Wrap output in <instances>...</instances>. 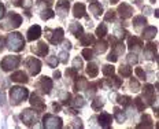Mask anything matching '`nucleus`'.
Masks as SVG:
<instances>
[{
  "instance_id": "59",
  "label": "nucleus",
  "mask_w": 159,
  "mask_h": 129,
  "mask_svg": "<svg viewBox=\"0 0 159 129\" xmlns=\"http://www.w3.org/2000/svg\"><path fill=\"white\" fill-rule=\"evenodd\" d=\"M3 47H4V40H3V38L0 37V51L3 49Z\"/></svg>"
},
{
  "instance_id": "53",
  "label": "nucleus",
  "mask_w": 159,
  "mask_h": 129,
  "mask_svg": "<svg viewBox=\"0 0 159 129\" xmlns=\"http://www.w3.org/2000/svg\"><path fill=\"white\" fill-rule=\"evenodd\" d=\"M21 2H23L22 5H25V7H30V5H32V2H30V0H21Z\"/></svg>"
},
{
  "instance_id": "35",
  "label": "nucleus",
  "mask_w": 159,
  "mask_h": 129,
  "mask_svg": "<svg viewBox=\"0 0 159 129\" xmlns=\"http://www.w3.org/2000/svg\"><path fill=\"white\" fill-rule=\"evenodd\" d=\"M145 23H147L145 16L139 15V16H134V18H133V25H134V26H140V25H145Z\"/></svg>"
},
{
  "instance_id": "8",
  "label": "nucleus",
  "mask_w": 159,
  "mask_h": 129,
  "mask_svg": "<svg viewBox=\"0 0 159 129\" xmlns=\"http://www.w3.org/2000/svg\"><path fill=\"white\" fill-rule=\"evenodd\" d=\"M26 67L32 76H36V74H38L41 70V62L37 58H29L26 62Z\"/></svg>"
},
{
  "instance_id": "39",
  "label": "nucleus",
  "mask_w": 159,
  "mask_h": 129,
  "mask_svg": "<svg viewBox=\"0 0 159 129\" xmlns=\"http://www.w3.org/2000/svg\"><path fill=\"white\" fill-rule=\"evenodd\" d=\"M45 62H47V65H49L51 67H56L58 63H59V59H58V56H48Z\"/></svg>"
},
{
  "instance_id": "31",
  "label": "nucleus",
  "mask_w": 159,
  "mask_h": 129,
  "mask_svg": "<svg viewBox=\"0 0 159 129\" xmlns=\"http://www.w3.org/2000/svg\"><path fill=\"white\" fill-rule=\"evenodd\" d=\"M130 100H132V99L129 98V96H125V95H119L117 98V102L121 104V106H123V107L129 106V104H130Z\"/></svg>"
},
{
  "instance_id": "29",
  "label": "nucleus",
  "mask_w": 159,
  "mask_h": 129,
  "mask_svg": "<svg viewBox=\"0 0 159 129\" xmlns=\"http://www.w3.org/2000/svg\"><path fill=\"white\" fill-rule=\"evenodd\" d=\"M80 38H81V44H82V45H89V44L95 43V38H93L92 34H82Z\"/></svg>"
},
{
  "instance_id": "46",
  "label": "nucleus",
  "mask_w": 159,
  "mask_h": 129,
  "mask_svg": "<svg viewBox=\"0 0 159 129\" xmlns=\"http://www.w3.org/2000/svg\"><path fill=\"white\" fill-rule=\"evenodd\" d=\"M130 88H132V91H133V92H137V91L140 89L139 81H137V80H132V81H130Z\"/></svg>"
},
{
  "instance_id": "27",
  "label": "nucleus",
  "mask_w": 159,
  "mask_h": 129,
  "mask_svg": "<svg viewBox=\"0 0 159 129\" xmlns=\"http://www.w3.org/2000/svg\"><path fill=\"white\" fill-rule=\"evenodd\" d=\"M110 77H111V78L107 80V85H108V87H111V88H114V89L119 88L121 84H122V80L118 78V77H112V76H110Z\"/></svg>"
},
{
  "instance_id": "45",
  "label": "nucleus",
  "mask_w": 159,
  "mask_h": 129,
  "mask_svg": "<svg viewBox=\"0 0 159 129\" xmlns=\"http://www.w3.org/2000/svg\"><path fill=\"white\" fill-rule=\"evenodd\" d=\"M73 67L77 69V70H80V69L82 67V60H81V58H76V59L73 60Z\"/></svg>"
},
{
  "instance_id": "60",
  "label": "nucleus",
  "mask_w": 159,
  "mask_h": 129,
  "mask_svg": "<svg viewBox=\"0 0 159 129\" xmlns=\"http://www.w3.org/2000/svg\"><path fill=\"white\" fill-rule=\"evenodd\" d=\"M18 2H21V0H11V3H14V4H18Z\"/></svg>"
},
{
  "instance_id": "12",
  "label": "nucleus",
  "mask_w": 159,
  "mask_h": 129,
  "mask_svg": "<svg viewBox=\"0 0 159 129\" xmlns=\"http://www.w3.org/2000/svg\"><path fill=\"white\" fill-rule=\"evenodd\" d=\"M40 36H41V27L38 25H33V26L29 27V30H27V40L29 41L38 40Z\"/></svg>"
},
{
  "instance_id": "28",
  "label": "nucleus",
  "mask_w": 159,
  "mask_h": 129,
  "mask_svg": "<svg viewBox=\"0 0 159 129\" xmlns=\"http://www.w3.org/2000/svg\"><path fill=\"white\" fill-rule=\"evenodd\" d=\"M106 49H107V43L106 41L100 40L99 43H96V45H95V52L96 54H103Z\"/></svg>"
},
{
  "instance_id": "17",
  "label": "nucleus",
  "mask_w": 159,
  "mask_h": 129,
  "mask_svg": "<svg viewBox=\"0 0 159 129\" xmlns=\"http://www.w3.org/2000/svg\"><path fill=\"white\" fill-rule=\"evenodd\" d=\"M89 10H90V13H93L95 16H100L103 14V5L99 2H92L89 4Z\"/></svg>"
},
{
  "instance_id": "15",
  "label": "nucleus",
  "mask_w": 159,
  "mask_h": 129,
  "mask_svg": "<svg viewBox=\"0 0 159 129\" xmlns=\"http://www.w3.org/2000/svg\"><path fill=\"white\" fill-rule=\"evenodd\" d=\"M32 51L34 52L36 55H38V56H44V55H47V52H48V45L41 41V43L37 44V45L32 47Z\"/></svg>"
},
{
  "instance_id": "49",
  "label": "nucleus",
  "mask_w": 159,
  "mask_h": 129,
  "mask_svg": "<svg viewBox=\"0 0 159 129\" xmlns=\"http://www.w3.org/2000/svg\"><path fill=\"white\" fill-rule=\"evenodd\" d=\"M134 73L137 74V77H139V78H141V80H145V73H144V70H143V69H140V67H136V69H134Z\"/></svg>"
},
{
  "instance_id": "14",
  "label": "nucleus",
  "mask_w": 159,
  "mask_h": 129,
  "mask_svg": "<svg viewBox=\"0 0 159 129\" xmlns=\"http://www.w3.org/2000/svg\"><path fill=\"white\" fill-rule=\"evenodd\" d=\"M38 87L43 89V92L49 93L51 92V89H52V80L48 78V77H45V76L41 77L40 82H38Z\"/></svg>"
},
{
  "instance_id": "36",
  "label": "nucleus",
  "mask_w": 159,
  "mask_h": 129,
  "mask_svg": "<svg viewBox=\"0 0 159 129\" xmlns=\"http://www.w3.org/2000/svg\"><path fill=\"white\" fill-rule=\"evenodd\" d=\"M84 104H85V100H84V98L82 96H76V98L73 99V106L74 107H84Z\"/></svg>"
},
{
  "instance_id": "52",
  "label": "nucleus",
  "mask_w": 159,
  "mask_h": 129,
  "mask_svg": "<svg viewBox=\"0 0 159 129\" xmlns=\"http://www.w3.org/2000/svg\"><path fill=\"white\" fill-rule=\"evenodd\" d=\"M73 122H74V124H71V126H73V128H82L81 120H74Z\"/></svg>"
},
{
  "instance_id": "48",
  "label": "nucleus",
  "mask_w": 159,
  "mask_h": 129,
  "mask_svg": "<svg viewBox=\"0 0 159 129\" xmlns=\"http://www.w3.org/2000/svg\"><path fill=\"white\" fill-rule=\"evenodd\" d=\"M69 99H70V93L69 92H62V95H60V100H62L63 104L69 103Z\"/></svg>"
},
{
  "instance_id": "6",
  "label": "nucleus",
  "mask_w": 159,
  "mask_h": 129,
  "mask_svg": "<svg viewBox=\"0 0 159 129\" xmlns=\"http://www.w3.org/2000/svg\"><path fill=\"white\" fill-rule=\"evenodd\" d=\"M21 121L25 124L26 126H32V125H34L36 124V121H37V114H36L33 110H30V109H26V110H23V111L21 113Z\"/></svg>"
},
{
  "instance_id": "22",
  "label": "nucleus",
  "mask_w": 159,
  "mask_h": 129,
  "mask_svg": "<svg viewBox=\"0 0 159 129\" xmlns=\"http://www.w3.org/2000/svg\"><path fill=\"white\" fill-rule=\"evenodd\" d=\"M128 45H129V48L130 49H139V48H141L143 43H141V40H140L139 37H130L129 38Z\"/></svg>"
},
{
  "instance_id": "33",
  "label": "nucleus",
  "mask_w": 159,
  "mask_h": 129,
  "mask_svg": "<svg viewBox=\"0 0 159 129\" xmlns=\"http://www.w3.org/2000/svg\"><path fill=\"white\" fill-rule=\"evenodd\" d=\"M106 34H107V26L104 23H100V26L96 29V36L101 38V37H104Z\"/></svg>"
},
{
  "instance_id": "51",
  "label": "nucleus",
  "mask_w": 159,
  "mask_h": 129,
  "mask_svg": "<svg viewBox=\"0 0 159 129\" xmlns=\"http://www.w3.org/2000/svg\"><path fill=\"white\" fill-rule=\"evenodd\" d=\"M107 59L110 60V62H117V59H118V56L117 55L114 54V52H111V54L108 55V56H107Z\"/></svg>"
},
{
  "instance_id": "30",
  "label": "nucleus",
  "mask_w": 159,
  "mask_h": 129,
  "mask_svg": "<svg viewBox=\"0 0 159 129\" xmlns=\"http://www.w3.org/2000/svg\"><path fill=\"white\" fill-rule=\"evenodd\" d=\"M143 122L144 124L137 125V128H143V126H145V128H152V120H151L150 115H147V114L143 115Z\"/></svg>"
},
{
  "instance_id": "55",
  "label": "nucleus",
  "mask_w": 159,
  "mask_h": 129,
  "mask_svg": "<svg viewBox=\"0 0 159 129\" xmlns=\"http://www.w3.org/2000/svg\"><path fill=\"white\" fill-rule=\"evenodd\" d=\"M52 107H54V110H55V111H59V110H60V106H59V104H56V103H54V104H52Z\"/></svg>"
},
{
  "instance_id": "47",
  "label": "nucleus",
  "mask_w": 159,
  "mask_h": 129,
  "mask_svg": "<svg viewBox=\"0 0 159 129\" xmlns=\"http://www.w3.org/2000/svg\"><path fill=\"white\" fill-rule=\"evenodd\" d=\"M137 60H139V59H137V55L136 54H129L128 55V62L130 63V65H136Z\"/></svg>"
},
{
  "instance_id": "57",
  "label": "nucleus",
  "mask_w": 159,
  "mask_h": 129,
  "mask_svg": "<svg viewBox=\"0 0 159 129\" xmlns=\"http://www.w3.org/2000/svg\"><path fill=\"white\" fill-rule=\"evenodd\" d=\"M54 77H55V78H59V77H60V71L59 70H55L54 71Z\"/></svg>"
},
{
  "instance_id": "4",
  "label": "nucleus",
  "mask_w": 159,
  "mask_h": 129,
  "mask_svg": "<svg viewBox=\"0 0 159 129\" xmlns=\"http://www.w3.org/2000/svg\"><path fill=\"white\" fill-rule=\"evenodd\" d=\"M43 128L47 129H59L62 128V120L56 115L45 114L43 118Z\"/></svg>"
},
{
  "instance_id": "40",
  "label": "nucleus",
  "mask_w": 159,
  "mask_h": 129,
  "mask_svg": "<svg viewBox=\"0 0 159 129\" xmlns=\"http://www.w3.org/2000/svg\"><path fill=\"white\" fill-rule=\"evenodd\" d=\"M114 47H115V48H114V51H112V52H114L117 56H118V55H122L123 52H125V45H123V44L119 43V44H117V45H114Z\"/></svg>"
},
{
  "instance_id": "56",
  "label": "nucleus",
  "mask_w": 159,
  "mask_h": 129,
  "mask_svg": "<svg viewBox=\"0 0 159 129\" xmlns=\"http://www.w3.org/2000/svg\"><path fill=\"white\" fill-rule=\"evenodd\" d=\"M0 104H4V93H0Z\"/></svg>"
},
{
  "instance_id": "25",
  "label": "nucleus",
  "mask_w": 159,
  "mask_h": 129,
  "mask_svg": "<svg viewBox=\"0 0 159 129\" xmlns=\"http://www.w3.org/2000/svg\"><path fill=\"white\" fill-rule=\"evenodd\" d=\"M88 87H89L88 80L84 78V77H80L78 81H77V84H76V91H84V89H87Z\"/></svg>"
},
{
  "instance_id": "5",
  "label": "nucleus",
  "mask_w": 159,
  "mask_h": 129,
  "mask_svg": "<svg viewBox=\"0 0 159 129\" xmlns=\"http://www.w3.org/2000/svg\"><path fill=\"white\" fill-rule=\"evenodd\" d=\"M19 62H21V58L19 56H16V55H8V56H5L2 60V69L4 71H10L12 69L18 67Z\"/></svg>"
},
{
  "instance_id": "42",
  "label": "nucleus",
  "mask_w": 159,
  "mask_h": 129,
  "mask_svg": "<svg viewBox=\"0 0 159 129\" xmlns=\"http://www.w3.org/2000/svg\"><path fill=\"white\" fill-rule=\"evenodd\" d=\"M59 62H62V63H67V60H69V52H66V51H60L59 52Z\"/></svg>"
},
{
  "instance_id": "50",
  "label": "nucleus",
  "mask_w": 159,
  "mask_h": 129,
  "mask_svg": "<svg viewBox=\"0 0 159 129\" xmlns=\"http://www.w3.org/2000/svg\"><path fill=\"white\" fill-rule=\"evenodd\" d=\"M114 16H115V11L110 10V11H107V14L104 15V21H112Z\"/></svg>"
},
{
  "instance_id": "13",
  "label": "nucleus",
  "mask_w": 159,
  "mask_h": 129,
  "mask_svg": "<svg viewBox=\"0 0 159 129\" xmlns=\"http://www.w3.org/2000/svg\"><path fill=\"white\" fill-rule=\"evenodd\" d=\"M97 121H99V125L101 126V128H110L111 126V115L107 114V113H101L100 115L97 117Z\"/></svg>"
},
{
  "instance_id": "16",
  "label": "nucleus",
  "mask_w": 159,
  "mask_h": 129,
  "mask_svg": "<svg viewBox=\"0 0 159 129\" xmlns=\"http://www.w3.org/2000/svg\"><path fill=\"white\" fill-rule=\"evenodd\" d=\"M85 13H87V7H85L84 3H77L73 7V14L76 18H82V16H85Z\"/></svg>"
},
{
  "instance_id": "32",
  "label": "nucleus",
  "mask_w": 159,
  "mask_h": 129,
  "mask_svg": "<svg viewBox=\"0 0 159 129\" xmlns=\"http://www.w3.org/2000/svg\"><path fill=\"white\" fill-rule=\"evenodd\" d=\"M114 73H115V69H114V66H112V65H106V66H103V74H104L106 77L114 76Z\"/></svg>"
},
{
  "instance_id": "37",
  "label": "nucleus",
  "mask_w": 159,
  "mask_h": 129,
  "mask_svg": "<svg viewBox=\"0 0 159 129\" xmlns=\"http://www.w3.org/2000/svg\"><path fill=\"white\" fill-rule=\"evenodd\" d=\"M81 55H82L84 59L90 60L93 58V51H92V49H89V48H84V49H82V52H81Z\"/></svg>"
},
{
  "instance_id": "34",
  "label": "nucleus",
  "mask_w": 159,
  "mask_h": 129,
  "mask_svg": "<svg viewBox=\"0 0 159 129\" xmlns=\"http://www.w3.org/2000/svg\"><path fill=\"white\" fill-rule=\"evenodd\" d=\"M103 104H104L103 99L101 98H95V100L92 102V109L93 110H100L101 107H103Z\"/></svg>"
},
{
  "instance_id": "3",
  "label": "nucleus",
  "mask_w": 159,
  "mask_h": 129,
  "mask_svg": "<svg viewBox=\"0 0 159 129\" xmlns=\"http://www.w3.org/2000/svg\"><path fill=\"white\" fill-rule=\"evenodd\" d=\"M22 23V16L16 13H10L4 19V23H3V27L7 30L10 29H16L19 27Z\"/></svg>"
},
{
  "instance_id": "21",
  "label": "nucleus",
  "mask_w": 159,
  "mask_h": 129,
  "mask_svg": "<svg viewBox=\"0 0 159 129\" xmlns=\"http://www.w3.org/2000/svg\"><path fill=\"white\" fill-rule=\"evenodd\" d=\"M143 91H144V96H145V99H147V102L151 103V102L154 100V87L147 84V85H144V89Z\"/></svg>"
},
{
  "instance_id": "2",
  "label": "nucleus",
  "mask_w": 159,
  "mask_h": 129,
  "mask_svg": "<svg viewBox=\"0 0 159 129\" xmlns=\"http://www.w3.org/2000/svg\"><path fill=\"white\" fill-rule=\"evenodd\" d=\"M29 96V91L23 87H12L10 89V103L12 106H18L19 103H22L23 100H26V98Z\"/></svg>"
},
{
  "instance_id": "26",
  "label": "nucleus",
  "mask_w": 159,
  "mask_h": 129,
  "mask_svg": "<svg viewBox=\"0 0 159 129\" xmlns=\"http://www.w3.org/2000/svg\"><path fill=\"white\" fill-rule=\"evenodd\" d=\"M114 118H115V120H117V122L122 124V122H125L126 115H125V113H123L121 109L115 107V109H114Z\"/></svg>"
},
{
  "instance_id": "24",
  "label": "nucleus",
  "mask_w": 159,
  "mask_h": 129,
  "mask_svg": "<svg viewBox=\"0 0 159 129\" xmlns=\"http://www.w3.org/2000/svg\"><path fill=\"white\" fill-rule=\"evenodd\" d=\"M87 74L89 77H96L99 74V67L95 65V63H88V66H87Z\"/></svg>"
},
{
  "instance_id": "43",
  "label": "nucleus",
  "mask_w": 159,
  "mask_h": 129,
  "mask_svg": "<svg viewBox=\"0 0 159 129\" xmlns=\"http://www.w3.org/2000/svg\"><path fill=\"white\" fill-rule=\"evenodd\" d=\"M55 15V13H52L51 10H43L41 11V18L43 19H49Z\"/></svg>"
},
{
  "instance_id": "61",
  "label": "nucleus",
  "mask_w": 159,
  "mask_h": 129,
  "mask_svg": "<svg viewBox=\"0 0 159 129\" xmlns=\"http://www.w3.org/2000/svg\"><path fill=\"white\" fill-rule=\"evenodd\" d=\"M119 0H111V3H118Z\"/></svg>"
},
{
  "instance_id": "44",
  "label": "nucleus",
  "mask_w": 159,
  "mask_h": 129,
  "mask_svg": "<svg viewBox=\"0 0 159 129\" xmlns=\"http://www.w3.org/2000/svg\"><path fill=\"white\" fill-rule=\"evenodd\" d=\"M77 69H74V67H71V69H67V70H66V76L67 77H73V78H77Z\"/></svg>"
},
{
  "instance_id": "9",
  "label": "nucleus",
  "mask_w": 159,
  "mask_h": 129,
  "mask_svg": "<svg viewBox=\"0 0 159 129\" xmlns=\"http://www.w3.org/2000/svg\"><path fill=\"white\" fill-rule=\"evenodd\" d=\"M29 102H30V104L34 107V110H37V111H43V110L45 109L44 100L37 95V93H32V95H30V100Z\"/></svg>"
},
{
  "instance_id": "58",
  "label": "nucleus",
  "mask_w": 159,
  "mask_h": 129,
  "mask_svg": "<svg viewBox=\"0 0 159 129\" xmlns=\"http://www.w3.org/2000/svg\"><path fill=\"white\" fill-rule=\"evenodd\" d=\"M65 47H66V48H67V49H70V48H71L70 41H65Z\"/></svg>"
},
{
  "instance_id": "20",
  "label": "nucleus",
  "mask_w": 159,
  "mask_h": 129,
  "mask_svg": "<svg viewBox=\"0 0 159 129\" xmlns=\"http://www.w3.org/2000/svg\"><path fill=\"white\" fill-rule=\"evenodd\" d=\"M11 80L15 82H22V84H23V82H27V77L23 71H15V73H12Z\"/></svg>"
},
{
  "instance_id": "54",
  "label": "nucleus",
  "mask_w": 159,
  "mask_h": 129,
  "mask_svg": "<svg viewBox=\"0 0 159 129\" xmlns=\"http://www.w3.org/2000/svg\"><path fill=\"white\" fill-rule=\"evenodd\" d=\"M4 15V5L0 3V19H2V16Z\"/></svg>"
},
{
  "instance_id": "41",
  "label": "nucleus",
  "mask_w": 159,
  "mask_h": 129,
  "mask_svg": "<svg viewBox=\"0 0 159 129\" xmlns=\"http://www.w3.org/2000/svg\"><path fill=\"white\" fill-rule=\"evenodd\" d=\"M134 104H136V107H137V110H139V111H144L145 103H144V102H143L140 98H136V99H134Z\"/></svg>"
},
{
  "instance_id": "23",
  "label": "nucleus",
  "mask_w": 159,
  "mask_h": 129,
  "mask_svg": "<svg viewBox=\"0 0 159 129\" xmlns=\"http://www.w3.org/2000/svg\"><path fill=\"white\" fill-rule=\"evenodd\" d=\"M70 32L78 38V37H81V36L84 34V33H82L84 32V27H82L80 23H73L71 25V27H70Z\"/></svg>"
},
{
  "instance_id": "7",
  "label": "nucleus",
  "mask_w": 159,
  "mask_h": 129,
  "mask_svg": "<svg viewBox=\"0 0 159 129\" xmlns=\"http://www.w3.org/2000/svg\"><path fill=\"white\" fill-rule=\"evenodd\" d=\"M45 33H47V34H45L47 38H48L52 44H59L60 41L63 40V33H65V32H63L62 27H58V29H55V30L47 29Z\"/></svg>"
},
{
  "instance_id": "38",
  "label": "nucleus",
  "mask_w": 159,
  "mask_h": 129,
  "mask_svg": "<svg viewBox=\"0 0 159 129\" xmlns=\"http://www.w3.org/2000/svg\"><path fill=\"white\" fill-rule=\"evenodd\" d=\"M119 74L122 77H129L132 74V69L129 66H121L119 67Z\"/></svg>"
},
{
  "instance_id": "19",
  "label": "nucleus",
  "mask_w": 159,
  "mask_h": 129,
  "mask_svg": "<svg viewBox=\"0 0 159 129\" xmlns=\"http://www.w3.org/2000/svg\"><path fill=\"white\" fill-rule=\"evenodd\" d=\"M156 33H158V29H156L155 26H148V27H145L144 32H143V37H144L145 40H152L156 36Z\"/></svg>"
},
{
  "instance_id": "10",
  "label": "nucleus",
  "mask_w": 159,
  "mask_h": 129,
  "mask_svg": "<svg viewBox=\"0 0 159 129\" xmlns=\"http://www.w3.org/2000/svg\"><path fill=\"white\" fill-rule=\"evenodd\" d=\"M69 7H70V4H69L67 0H59L56 3V14L60 18H65L69 11Z\"/></svg>"
},
{
  "instance_id": "11",
  "label": "nucleus",
  "mask_w": 159,
  "mask_h": 129,
  "mask_svg": "<svg viewBox=\"0 0 159 129\" xmlns=\"http://www.w3.org/2000/svg\"><path fill=\"white\" fill-rule=\"evenodd\" d=\"M118 14H119V16L123 19L130 18V16L133 15V8L129 4H126V3H122V4L118 7Z\"/></svg>"
},
{
  "instance_id": "18",
  "label": "nucleus",
  "mask_w": 159,
  "mask_h": 129,
  "mask_svg": "<svg viewBox=\"0 0 159 129\" xmlns=\"http://www.w3.org/2000/svg\"><path fill=\"white\" fill-rule=\"evenodd\" d=\"M144 55L147 59H154V56H156V45L152 43L147 44V47H145L144 49Z\"/></svg>"
},
{
  "instance_id": "1",
  "label": "nucleus",
  "mask_w": 159,
  "mask_h": 129,
  "mask_svg": "<svg viewBox=\"0 0 159 129\" xmlns=\"http://www.w3.org/2000/svg\"><path fill=\"white\" fill-rule=\"evenodd\" d=\"M7 47L10 51H14V52L22 51L25 47V40L21 33H18V32L10 33L7 37Z\"/></svg>"
}]
</instances>
